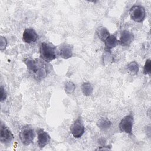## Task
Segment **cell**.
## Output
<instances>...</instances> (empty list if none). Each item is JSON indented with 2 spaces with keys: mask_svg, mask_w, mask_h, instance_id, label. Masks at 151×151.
I'll list each match as a JSON object with an SVG mask.
<instances>
[{
  "mask_svg": "<svg viewBox=\"0 0 151 151\" xmlns=\"http://www.w3.org/2000/svg\"><path fill=\"white\" fill-rule=\"evenodd\" d=\"M27 69L34 76L35 78L40 79L44 77L47 74V65L39 60H34L32 58H27L24 60Z\"/></svg>",
  "mask_w": 151,
  "mask_h": 151,
  "instance_id": "cell-1",
  "label": "cell"
},
{
  "mask_svg": "<svg viewBox=\"0 0 151 151\" xmlns=\"http://www.w3.org/2000/svg\"><path fill=\"white\" fill-rule=\"evenodd\" d=\"M40 54L41 58L47 62L51 61L57 57L56 48L51 44L42 42L41 43L39 48Z\"/></svg>",
  "mask_w": 151,
  "mask_h": 151,
  "instance_id": "cell-2",
  "label": "cell"
},
{
  "mask_svg": "<svg viewBox=\"0 0 151 151\" xmlns=\"http://www.w3.org/2000/svg\"><path fill=\"white\" fill-rule=\"evenodd\" d=\"M19 136L23 145L25 146L29 145L32 143L35 137L33 127L28 124L23 126L20 130Z\"/></svg>",
  "mask_w": 151,
  "mask_h": 151,
  "instance_id": "cell-3",
  "label": "cell"
},
{
  "mask_svg": "<svg viewBox=\"0 0 151 151\" xmlns=\"http://www.w3.org/2000/svg\"><path fill=\"white\" fill-rule=\"evenodd\" d=\"M130 18L136 22H142L146 17L145 8L140 5H134L130 9Z\"/></svg>",
  "mask_w": 151,
  "mask_h": 151,
  "instance_id": "cell-4",
  "label": "cell"
},
{
  "mask_svg": "<svg viewBox=\"0 0 151 151\" xmlns=\"http://www.w3.org/2000/svg\"><path fill=\"white\" fill-rule=\"evenodd\" d=\"M134 118L132 114L124 116L120 122L119 127L122 132L131 134L133 126Z\"/></svg>",
  "mask_w": 151,
  "mask_h": 151,
  "instance_id": "cell-5",
  "label": "cell"
},
{
  "mask_svg": "<svg viewBox=\"0 0 151 151\" xmlns=\"http://www.w3.org/2000/svg\"><path fill=\"white\" fill-rule=\"evenodd\" d=\"M70 132L75 138L81 137L85 132V127L80 117L77 118L70 127Z\"/></svg>",
  "mask_w": 151,
  "mask_h": 151,
  "instance_id": "cell-6",
  "label": "cell"
},
{
  "mask_svg": "<svg viewBox=\"0 0 151 151\" xmlns=\"http://www.w3.org/2000/svg\"><path fill=\"white\" fill-rule=\"evenodd\" d=\"M14 136L9 129L1 123L0 129V141L4 145L9 144L14 139Z\"/></svg>",
  "mask_w": 151,
  "mask_h": 151,
  "instance_id": "cell-7",
  "label": "cell"
},
{
  "mask_svg": "<svg viewBox=\"0 0 151 151\" xmlns=\"http://www.w3.org/2000/svg\"><path fill=\"white\" fill-rule=\"evenodd\" d=\"M37 135L38 146L40 148L42 149L50 142L51 140L50 136L42 129H39L38 130H37Z\"/></svg>",
  "mask_w": 151,
  "mask_h": 151,
  "instance_id": "cell-8",
  "label": "cell"
},
{
  "mask_svg": "<svg viewBox=\"0 0 151 151\" xmlns=\"http://www.w3.org/2000/svg\"><path fill=\"white\" fill-rule=\"evenodd\" d=\"M38 38V35L33 28H26L22 34V41L27 44L35 42Z\"/></svg>",
  "mask_w": 151,
  "mask_h": 151,
  "instance_id": "cell-9",
  "label": "cell"
},
{
  "mask_svg": "<svg viewBox=\"0 0 151 151\" xmlns=\"http://www.w3.org/2000/svg\"><path fill=\"white\" fill-rule=\"evenodd\" d=\"M73 47L69 44L64 43L59 47L58 54L64 59H68L73 56Z\"/></svg>",
  "mask_w": 151,
  "mask_h": 151,
  "instance_id": "cell-10",
  "label": "cell"
},
{
  "mask_svg": "<svg viewBox=\"0 0 151 151\" xmlns=\"http://www.w3.org/2000/svg\"><path fill=\"white\" fill-rule=\"evenodd\" d=\"M133 38L134 35L132 32L127 30H123L122 31L120 34V37L119 40L120 44L124 47L129 46L133 42Z\"/></svg>",
  "mask_w": 151,
  "mask_h": 151,
  "instance_id": "cell-11",
  "label": "cell"
},
{
  "mask_svg": "<svg viewBox=\"0 0 151 151\" xmlns=\"http://www.w3.org/2000/svg\"><path fill=\"white\" fill-rule=\"evenodd\" d=\"M105 44V47L107 51L111 50L116 47L117 45L120 44L119 40H117L116 37L114 35L110 34L103 41Z\"/></svg>",
  "mask_w": 151,
  "mask_h": 151,
  "instance_id": "cell-12",
  "label": "cell"
},
{
  "mask_svg": "<svg viewBox=\"0 0 151 151\" xmlns=\"http://www.w3.org/2000/svg\"><path fill=\"white\" fill-rule=\"evenodd\" d=\"M111 122L107 118L104 117L100 118L97 123V125L99 127V128L103 130H106L108 129L111 126Z\"/></svg>",
  "mask_w": 151,
  "mask_h": 151,
  "instance_id": "cell-13",
  "label": "cell"
},
{
  "mask_svg": "<svg viewBox=\"0 0 151 151\" xmlns=\"http://www.w3.org/2000/svg\"><path fill=\"white\" fill-rule=\"evenodd\" d=\"M81 89L83 94L86 96H89L92 94L93 91V87L92 85L88 82H85L82 84Z\"/></svg>",
  "mask_w": 151,
  "mask_h": 151,
  "instance_id": "cell-14",
  "label": "cell"
},
{
  "mask_svg": "<svg viewBox=\"0 0 151 151\" xmlns=\"http://www.w3.org/2000/svg\"><path fill=\"white\" fill-rule=\"evenodd\" d=\"M97 34L98 37L101 39L103 41H104V40L110 34L109 31L106 28L104 27H99L97 30Z\"/></svg>",
  "mask_w": 151,
  "mask_h": 151,
  "instance_id": "cell-15",
  "label": "cell"
},
{
  "mask_svg": "<svg viewBox=\"0 0 151 151\" xmlns=\"http://www.w3.org/2000/svg\"><path fill=\"white\" fill-rule=\"evenodd\" d=\"M127 69L133 74H137L139 71V66L136 61H131L128 64Z\"/></svg>",
  "mask_w": 151,
  "mask_h": 151,
  "instance_id": "cell-16",
  "label": "cell"
},
{
  "mask_svg": "<svg viewBox=\"0 0 151 151\" xmlns=\"http://www.w3.org/2000/svg\"><path fill=\"white\" fill-rule=\"evenodd\" d=\"M143 74L145 75H150L151 72V60L150 59L146 60L143 67Z\"/></svg>",
  "mask_w": 151,
  "mask_h": 151,
  "instance_id": "cell-17",
  "label": "cell"
},
{
  "mask_svg": "<svg viewBox=\"0 0 151 151\" xmlns=\"http://www.w3.org/2000/svg\"><path fill=\"white\" fill-rule=\"evenodd\" d=\"M76 86L74 85V84L71 82V81H68L65 84V91L67 94H70L71 93H73L74 90H75Z\"/></svg>",
  "mask_w": 151,
  "mask_h": 151,
  "instance_id": "cell-18",
  "label": "cell"
},
{
  "mask_svg": "<svg viewBox=\"0 0 151 151\" xmlns=\"http://www.w3.org/2000/svg\"><path fill=\"white\" fill-rule=\"evenodd\" d=\"M1 101H4L7 97V93L2 86H1Z\"/></svg>",
  "mask_w": 151,
  "mask_h": 151,
  "instance_id": "cell-19",
  "label": "cell"
},
{
  "mask_svg": "<svg viewBox=\"0 0 151 151\" xmlns=\"http://www.w3.org/2000/svg\"><path fill=\"white\" fill-rule=\"evenodd\" d=\"M7 45V41L5 37H1V50H2L4 48H5Z\"/></svg>",
  "mask_w": 151,
  "mask_h": 151,
  "instance_id": "cell-20",
  "label": "cell"
}]
</instances>
